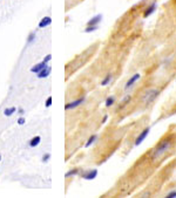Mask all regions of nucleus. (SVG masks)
<instances>
[{"mask_svg":"<svg viewBox=\"0 0 176 198\" xmlns=\"http://www.w3.org/2000/svg\"><path fill=\"white\" fill-rule=\"evenodd\" d=\"M171 145V139H163L162 142H160L159 144L156 145V148L153 150V154H151V158L153 160H157V158H160L161 156L165 154L169 148H170Z\"/></svg>","mask_w":176,"mask_h":198,"instance_id":"nucleus-1","label":"nucleus"},{"mask_svg":"<svg viewBox=\"0 0 176 198\" xmlns=\"http://www.w3.org/2000/svg\"><path fill=\"white\" fill-rule=\"evenodd\" d=\"M159 94H160V90L159 89H150V90L147 91V94L144 95V102L147 103V104H149L151 102L154 101L156 97L159 96Z\"/></svg>","mask_w":176,"mask_h":198,"instance_id":"nucleus-2","label":"nucleus"},{"mask_svg":"<svg viewBox=\"0 0 176 198\" xmlns=\"http://www.w3.org/2000/svg\"><path fill=\"white\" fill-rule=\"evenodd\" d=\"M149 131H150V128H149V127H147V128H144L143 130L140 133L139 136H138V137H136V139H135V145H136V147L141 144L144 139H147V136L149 135Z\"/></svg>","mask_w":176,"mask_h":198,"instance_id":"nucleus-3","label":"nucleus"},{"mask_svg":"<svg viewBox=\"0 0 176 198\" xmlns=\"http://www.w3.org/2000/svg\"><path fill=\"white\" fill-rule=\"evenodd\" d=\"M83 102H85V97L82 96V97L78 99V100H75V101H73V102L66 103V104H65V109H66V110H70V109H74V108L79 107L80 104H82Z\"/></svg>","mask_w":176,"mask_h":198,"instance_id":"nucleus-4","label":"nucleus"},{"mask_svg":"<svg viewBox=\"0 0 176 198\" xmlns=\"http://www.w3.org/2000/svg\"><path fill=\"white\" fill-rule=\"evenodd\" d=\"M96 176H97V170H96V169L87 170L86 172L82 174V178H85V179H87V181H92V179L96 178Z\"/></svg>","mask_w":176,"mask_h":198,"instance_id":"nucleus-5","label":"nucleus"},{"mask_svg":"<svg viewBox=\"0 0 176 198\" xmlns=\"http://www.w3.org/2000/svg\"><path fill=\"white\" fill-rule=\"evenodd\" d=\"M140 77H141V75H140L139 73H136V74H134L133 76H130V77H129V80L127 81V83H126V86H124V89H126V90H128L130 87H133V85L136 82V81L139 80Z\"/></svg>","mask_w":176,"mask_h":198,"instance_id":"nucleus-6","label":"nucleus"},{"mask_svg":"<svg viewBox=\"0 0 176 198\" xmlns=\"http://www.w3.org/2000/svg\"><path fill=\"white\" fill-rule=\"evenodd\" d=\"M156 8H157V4H156V1H154V2H151L148 7H147V10L144 11L143 13V18H148V16H150L153 13H154L155 11H156Z\"/></svg>","mask_w":176,"mask_h":198,"instance_id":"nucleus-7","label":"nucleus"},{"mask_svg":"<svg viewBox=\"0 0 176 198\" xmlns=\"http://www.w3.org/2000/svg\"><path fill=\"white\" fill-rule=\"evenodd\" d=\"M102 20V15L101 14H96L95 16H93L89 21L87 22V26H97Z\"/></svg>","mask_w":176,"mask_h":198,"instance_id":"nucleus-8","label":"nucleus"},{"mask_svg":"<svg viewBox=\"0 0 176 198\" xmlns=\"http://www.w3.org/2000/svg\"><path fill=\"white\" fill-rule=\"evenodd\" d=\"M45 67H47V62L43 61V62H40V64L33 66L32 68H31V72H32V73H35V74H38V73H39V72H41V70H43Z\"/></svg>","mask_w":176,"mask_h":198,"instance_id":"nucleus-9","label":"nucleus"},{"mask_svg":"<svg viewBox=\"0 0 176 198\" xmlns=\"http://www.w3.org/2000/svg\"><path fill=\"white\" fill-rule=\"evenodd\" d=\"M51 24H52V18L51 16H45L39 22V28H45V27L49 26Z\"/></svg>","mask_w":176,"mask_h":198,"instance_id":"nucleus-10","label":"nucleus"},{"mask_svg":"<svg viewBox=\"0 0 176 198\" xmlns=\"http://www.w3.org/2000/svg\"><path fill=\"white\" fill-rule=\"evenodd\" d=\"M51 67H45V68H43V70H41V72H39V73H38V77H39V79H45V77H47L48 75L51 74Z\"/></svg>","mask_w":176,"mask_h":198,"instance_id":"nucleus-11","label":"nucleus"},{"mask_svg":"<svg viewBox=\"0 0 176 198\" xmlns=\"http://www.w3.org/2000/svg\"><path fill=\"white\" fill-rule=\"evenodd\" d=\"M40 141H41V137H40V136H35V137H33V139L29 141V147H31V148H35V147L39 145Z\"/></svg>","mask_w":176,"mask_h":198,"instance_id":"nucleus-12","label":"nucleus"},{"mask_svg":"<svg viewBox=\"0 0 176 198\" xmlns=\"http://www.w3.org/2000/svg\"><path fill=\"white\" fill-rule=\"evenodd\" d=\"M113 80V75L112 74H107L106 77L101 81V86H108Z\"/></svg>","mask_w":176,"mask_h":198,"instance_id":"nucleus-13","label":"nucleus"},{"mask_svg":"<svg viewBox=\"0 0 176 198\" xmlns=\"http://www.w3.org/2000/svg\"><path fill=\"white\" fill-rule=\"evenodd\" d=\"M78 174H79V169H72V170H70V171H67L65 174V177H66V178H70V177L75 176V175H78Z\"/></svg>","mask_w":176,"mask_h":198,"instance_id":"nucleus-14","label":"nucleus"},{"mask_svg":"<svg viewBox=\"0 0 176 198\" xmlns=\"http://www.w3.org/2000/svg\"><path fill=\"white\" fill-rule=\"evenodd\" d=\"M96 139H97V136L96 135H92L91 137L88 139V141H87V143H86V148H89L94 142L96 141Z\"/></svg>","mask_w":176,"mask_h":198,"instance_id":"nucleus-15","label":"nucleus"},{"mask_svg":"<svg viewBox=\"0 0 176 198\" xmlns=\"http://www.w3.org/2000/svg\"><path fill=\"white\" fill-rule=\"evenodd\" d=\"M115 103V97L114 96H108L106 100V107H112Z\"/></svg>","mask_w":176,"mask_h":198,"instance_id":"nucleus-16","label":"nucleus"},{"mask_svg":"<svg viewBox=\"0 0 176 198\" xmlns=\"http://www.w3.org/2000/svg\"><path fill=\"white\" fill-rule=\"evenodd\" d=\"M13 112H16V108L11 107V108H7V109H5L4 114H5L6 116H11V115H13Z\"/></svg>","mask_w":176,"mask_h":198,"instance_id":"nucleus-17","label":"nucleus"},{"mask_svg":"<svg viewBox=\"0 0 176 198\" xmlns=\"http://www.w3.org/2000/svg\"><path fill=\"white\" fill-rule=\"evenodd\" d=\"M130 100H132V96H130V95H127V96L124 97V99H123V101H122V106H121V107L120 108H123L124 107V106H127V104H128L129 102H130Z\"/></svg>","mask_w":176,"mask_h":198,"instance_id":"nucleus-18","label":"nucleus"},{"mask_svg":"<svg viewBox=\"0 0 176 198\" xmlns=\"http://www.w3.org/2000/svg\"><path fill=\"white\" fill-rule=\"evenodd\" d=\"M34 40H35V33L32 32L28 35V37H27V43H32Z\"/></svg>","mask_w":176,"mask_h":198,"instance_id":"nucleus-19","label":"nucleus"},{"mask_svg":"<svg viewBox=\"0 0 176 198\" xmlns=\"http://www.w3.org/2000/svg\"><path fill=\"white\" fill-rule=\"evenodd\" d=\"M99 27L97 26H87V28L85 29L86 33H92V32H95Z\"/></svg>","mask_w":176,"mask_h":198,"instance_id":"nucleus-20","label":"nucleus"},{"mask_svg":"<svg viewBox=\"0 0 176 198\" xmlns=\"http://www.w3.org/2000/svg\"><path fill=\"white\" fill-rule=\"evenodd\" d=\"M167 198H176V190H173L169 193H167Z\"/></svg>","mask_w":176,"mask_h":198,"instance_id":"nucleus-21","label":"nucleus"},{"mask_svg":"<svg viewBox=\"0 0 176 198\" xmlns=\"http://www.w3.org/2000/svg\"><path fill=\"white\" fill-rule=\"evenodd\" d=\"M45 106H46L47 108H49L51 106H52V96H49L47 100H46V103H45Z\"/></svg>","mask_w":176,"mask_h":198,"instance_id":"nucleus-22","label":"nucleus"},{"mask_svg":"<svg viewBox=\"0 0 176 198\" xmlns=\"http://www.w3.org/2000/svg\"><path fill=\"white\" fill-rule=\"evenodd\" d=\"M49 158H51V155H49V154H45V155L43 156V162L46 163V162H48Z\"/></svg>","mask_w":176,"mask_h":198,"instance_id":"nucleus-23","label":"nucleus"},{"mask_svg":"<svg viewBox=\"0 0 176 198\" xmlns=\"http://www.w3.org/2000/svg\"><path fill=\"white\" fill-rule=\"evenodd\" d=\"M25 122H26V121H25V118H24V117H20L19 120H18V124H20V125L25 124Z\"/></svg>","mask_w":176,"mask_h":198,"instance_id":"nucleus-24","label":"nucleus"},{"mask_svg":"<svg viewBox=\"0 0 176 198\" xmlns=\"http://www.w3.org/2000/svg\"><path fill=\"white\" fill-rule=\"evenodd\" d=\"M51 59H52V55H51V54H48V55H46V58H45L43 61H45V62H48V61H51Z\"/></svg>","mask_w":176,"mask_h":198,"instance_id":"nucleus-25","label":"nucleus"},{"mask_svg":"<svg viewBox=\"0 0 176 198\" xmlns=\"http://www.w3.org/2000/svg\"><path fill=\"white\" fill-rule=\"evenodd\" d=\"M107 120H108V115H105V116H103V118H102V123H106Z\"/></svg>","mask_w":176,"mask_h":198,"instance_id":"nucleus-26","label":"nucleus"},{"mask_svg":"<svg viewBox=\"0 0 176 198\" xmlns=\"http://www.w3.org/2000/svg\"><path fill=\"white\" fill-rule=\"evenodd\" d=\"M18 112H19V114H20V115H24V114H25V110H24L22 108H20V109H19Z\"/></svg>","mask_w":176,"mask_h":198,"instance_id":"nucleus-27","label":"nucleus"},{"mask_svg":"<svg viewBox=\"0 0 176 198\" xmlns=\"http://www.w3.org/2000/svg\"><path fill=\"white\" fill-rule=\"evenodd\" d=\"M0 161H1V155H0Z\"/></svg>","mask_w":176,"mask_h":198,"instance_id":"nucleus-28","label":"nucleus"}]
</instances>
